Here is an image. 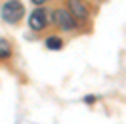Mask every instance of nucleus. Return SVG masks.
Listing matches in <instances>:
<instances>
[{"label": "nucleus", "instance_id": "1", "mask_svg": "<svg viewBox=\"0 0 126 124\" xmlns=\"http://www.w3.org/2000/svg\"><path fill=\"white\" fill-rule=\"evenodd\" d=\"M23 16H25V8H23V4H21L19 0H8V2L2 6V10H0V17L10 25L19 23Z\"/></svg>", "mask_w": 126, "mask_h": 124}, {"label": "nucleus", "instance_id": "2", "mask_svg": "<svg viewBox=\"0 0 126 124\" xmlns=\"http://www.w3.org/2000/svg\"><path fill=\"white\" fill-rule=\"evenodd\" d=\"M52 19H54V25L61 31H75V27H77V19L71 16L69 10H55Z\"/></svg>", "mask_w": 126, "mask_h": 124}, {"label": "nucleus", "instance_id": "3", "mask_svg": "<svg viewBox=\"0 0 126 124\" xmlns=\"http://www.w3.org/2000/svg\"><path fill=\"white\" fill-rule=\"evenodd\" d=\"M67 8L71 12V16L77 19V21H86L90 12H88L86 4L82 0H67Z\"/></svg>", "mask_w": 126, "mask_h": 124}, {"label": "nucleus", "instance_id": "4", "mask_svg": "<svg viewBox=\"0 0 126 124\" xmlns=\"http://www.w3.org/2000/svg\"><path fill=\"white\" fill-rule=\"evenodd\" d=\"M48 14L44 12V10H34L31 16H29V27H31L32 31H42L44 27H46V23H48Z\"/></svg>", "mask_w": 126, "mask_h": 124}, {"label": "nucleus", "instance_id": "5", "mask_svg": "<svg viewBox=\"0 0 126 124\" xmlns=\"http://www.w3.org/2000/svg\"><path fill=\"white\" fill-rule=\"evenodd\" d=\"M12 55V46H10L8 40L0 38V59H8Z\"/></svg>", "mask_w": 126, "mask_h": 124}, {"label": "nucleus", "instance_id": "6", "mask_svg": "<svg viewBox=\"0 0 126 124\" xmlns=\"http://www.w3.org/2000/svg\"><path fill=\"white\" fill-rule=\"evenodd\" d=\"M63 42L61 38H57V36H48L46 38V48L48 50H61Z\"/></svg>", "mask_w": 126, "mask_h": 124}, {"label": "nucleus", "instance_id": "7", "mask_svg": "<svg viewBox=\"0 0 126 124\" xmlns=\"http://www.w3.org/2000/svg\"><path fill=\"white\" fill-rule=\"evenodd\" d=\"M32 4H36V6H42V4H44V2H48V0H31Z\"/></svg>", "mask_w": 126, "mask_h": 124}]
</instances>
